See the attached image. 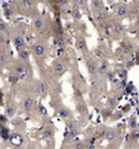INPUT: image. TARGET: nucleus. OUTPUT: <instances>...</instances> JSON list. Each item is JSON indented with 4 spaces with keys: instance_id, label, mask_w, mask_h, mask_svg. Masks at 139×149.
<instances>
[{
    "instance_id": "obj_1",
    "label": "nucleus",
    "mask_w": 139,
    "mask_h": 149,
    "mask_svg": "<svg viewBox=\"0 0 139 149\" xmlns=\"http://www.w3.org/2000/svg\"><path fill=\"white\" fill-rule=\"evenodd\" d=\"M48 52V47L43 42H36L33 44V54L37 61H44Z\"/></svg>"
},
{
    "instance_id": "obj_2",
    "label": "nucleus",
    "mask_w": 139,
    "mask_h": 149,
    "mask_svg": "<svg viewBox=\"0 0 139 149\" xmlns=\"http://www.w3.org/2000/svg\"><path fill=\"white\" fill-rule=\"evenodd\" d=\"M14 71L19 78H26L27 76L30 74V70L28 69L27 65H25V63L23 64H16L14 68Z\"/></svg>"
},
{
    "instance_id": "obj_3",
    "label": "nucleus",
    "mask_w": 139,
    "mask_h": 149,
    "mask_svg": "<svg viewBox=\"0 0 139 149\" xmlns=\"http://www.w3.org/2000/svg\"><path fill=\"white\" fill-rule=\"evenodd\" d=\"M53 65H54V66H53L54 73H55L57 77H61V76L65 72V70H67L65 64H64L61 59H56V61L54 62V64H53Z\"/></svg>"
},
{
    "instance_id": "obj_4",
    "label": "nucleus",
    "mask_w": 139,
    "mask_h": 149,
    "mask_svg": "<svg viewBox=\"0 0 139 149\" xmlns=\"http://www.w3.org/2000/svg\"><path fill=\"white\" fill-rule=\"evenodd\" d=\"M12 41H13V43H14V45H15V48H16L18 51H20V50H22L25 48L26 42H25V38H23V36L21 34H14V35H12Z\"/></svg>"
},
{
    "instance_id": "obj_5",
    "label": "nucleus",
    "mask_w": 139,
    "mask_h": 149,
    "mask_svg": "<svg viewBox=\"0 0 139 149\" xmlns=\"http://www.w3.org/2000/svg\"><path fill=\"white\" fill-rule=\"evenodd\" d=\"M114 12H116V14L118 16L124 17L130 13V7L127 5H125V3H118L116 6V8H114Z\"/></svg>"
},
{
    "instance_id": "obj_6",
    "label": "nucleus",
    "mask_w": 139,
    "mask_h": 149,
    "mask_svg": "<svg viewBox=\"0 0 139 149\" xmlns=\"http://www.w3.org/2000/svg\"><path fill=\"white\" fill-rule=\"evenodd\" d=\"M54 134H55V128L53 126H47L43 129V132L41 134V137L43 140H50V139L54 137Z\"/></svg>"
},
{
    "instance_id": "obj_7",
    "label": "nucleus",
    "mask_w": 139,
    "mask_h": 149,
    "mask_svg": "<svg viewBox=\"0 0 139 149\" xmlns=\"http://www.w3.org/2000/svg\"><path fill=\"white\" fill-rule=\"evenodd\" d=\"M76 111L82 115V116H86L88 115V106L83 100H78L76 102Z\"/></svg>"
},
{
    "instance_id": "obj_8",
    "label": "nucleus",
    "mask_w": 139,
    "mask_h": 149,
    "mask_svg": "<svg viewBox=\"0 0 139 149\" xmlns=\"http://www.w3.org/2000/svg\"><path fill=\"white\" fill-rule=\"evenodd\" d=\"M117 132L112 128H107L105 134H104V140L107 141V142H114L117 140Z\"/></svg>"
},
{
    "instance_id": "obj_9",
    "label": "nucleus",
    "mask_w": 139,
    "mask_h": 149,
    "mask_svg": "<svg viewBox=\"0 0 139 149\" xmlns=\"http://www.w3.org/2000/svg\"><path fill=\"white\" fill-rule=\"evenodd\" d=\"M95 19H96V21H97L98 23H103V24L106 23V22H107V19H109L107 12H106L105 9H103V10L96 13V14H95Z\"/></svg>"
},
{
    "instance_id": "obj_10",
    "label": "nucleus",
    "mask_w": 139,
    "mask_h": 149,
    "mask_svg": "<svg viewBox=\"0 0 139 149\" xmlns=\"http://www.w3.org/2000/svg\"><path fill=\"white\" fill-rule=\"evenodd\" d=\"M35 90L41 97H44L47 94V92H48V86H47V84L44 81H37L36 85H35Z\"/></svg>"
},
{
    "instance_id": "obj_11",
    "label": "nucleus",
    "mask_w": 139,
    "mask_h": 149,
    "mask_svg": "<svg viewBox=\"0 0 139 149\" xmlns=\"http://www.w3.org/2000/svg\"><path fill=\"white\" fill-rule=\"evenodd\" d=\"M90 5H91L92 12H93L95 14L104 9V2H103L102 0H92V1L90 2Z\"/></svg>"
},
{
    "instance_id": "obj_12",
    "label": "nucleus",
    "mask_w": 139,
    "mask_h": 149,
    "mask_svg": "<svg viewBox=\"0 0 139 149\" xmlns=\"http://www.w3.org/2000/svg\"><path fill=\"white\" fill-rule=\"evenodd\" d=\"M57 112H58V115L62 118V119H69L70 116H72V114H71V111L68 108V107H65V106H60L58 107V109H57Z\"/></svg>"
},
{
    "instance_id": "obj_13",
    "label": "nucleus",
    "mask_w": 139,
    "mask_h": 149,
    "mask_svg": "<svg viewBox=\"0 0 139 149\" xmlns=\"http://www.w3.org/2000/svg\"><path fill=\"white\" fill-rule=\"evenodd\" d=\"M86 68H88V71L90 72V74L98 73V63H95L93 59L86 61Z\"/></svg>"
},
{
    "instance_id": "obj_14",
    "label": "nucleus",
    "mask_w": 139,
    "mask_h": 149,
    "mask_svg": "<svg viewBox=\"0 0 139 149\" xmlns=\"http://www.w3.org/2000/svg\"><path fill=\"white\" fill-rule=\"evenodd\" d=\"M76 48L78 51H85L86 50V42L83 36H77L76 38Z\"/></svg>"
},
{
    "instance_id": "obj_15",
    "label": "nucleus",
    "mask_w": 139,
    "mask_h": 149,
    "mask_svg": "<svg viewBox=\"0 0 139 149\" xmlns=\"http://www.w3.org/2000/svg\"><path fill=\"white\" fill-rule=\"evenodd\" d=\"M109 69V61L105 58H102L98 62V73H104Z\"/></svg>"
},
{
    "instance_id": "obj_16",
    "label": "nucleus",
    "mask_w": 139,
    "mask_h": 149,
    "mask_svg": "<svg viewBox=\"0 0 139 149\" xmlns=\"http://www.w3.org/2000/svg\"><path fill=\"white\" fill-rule=\"evenodd\" d=\"M43 24H44V22H43V17L42 16H35L33 19V27L36 30H41L43 28Z\"/></svg>"
},
{
    "instance_id": "obj_17",
    "label": "nucleus",
    "mask_w": 139,
    "mask_h": 149,
    "mask_svg": "<svg viewBox=\"0 0 139 149\" xmlns=\"http://www.w3.org/2000/svg\"><path fill=\"white\" fill-rule=\"evenodd\" d=\"M29 56H30V52H29V50H28L27 48H23L22 50L19 51V58H20V61H22L23 63H25V62H28Z\"/></svg>"
},
{
    "instance_id": "obj_18",
    "label": "nucleus",
    "mask_w": 139,
    "mask_h": 149,
    "mask_svg": "<svg viewBox=\"0 0 139 149\" xmlns=\"http://www.w3.org/2000/svg\"><path fill=\"white\" fill-rule=\"evenodd\" d=\"M106 104H107V107H109V108H113V107H116L117 104H118V98H117L116 95H112V94H111V95L107 97Z\"/></svg>"
},
{
    "instance_id": "obj_19",
    "label": "nucleus",
    "mask_w": 139,
    "mask_h": 149,
    "mask_svg": "<svg viewBox=\"0 0 139 149\" xmlns=\"http://www.w3.org/2000/svg\"><path fill=\"white\" fill-rule=\"evenodd\" d=\"M34 104H35V101L32 98H25L23 101H22V106H23L25 109H32Z\"/></svg>"
},
{
    "instance_id": "obj_20",
    "label": "nucleus",
    "mask_w": 139,
    "mask_h": 149,
    "mask_svg": "<svg viewBox=\"0 0 139 149\" xmlns=\"http://www.w3.org/2000/svg\"><path fill=\"white\" fill-rule=\"evenodd\" d=\"M133 50H134V44H133V43L127 42V43L123 44V52H124L125 55H130Z\"/></svg>"
},
{
    "instance_id": "obj_21",
    "label": "nucleus",
    "mask_w": 139,
    "mask_h": 149,
    "mask_svg": "<svg viewBox=\"0 0 139 149\" xmlns=\"http://www.w3.org/2000/svg\"><path fill=\"white\" fill-rule=\"evenodd\" d=\"M124 30V28H123V26L120 24V23H118V22H116V23H113V33L114 34H121V31Z\"/></svg>"
},
{
    "instance_id": "obj_22",
    "label": "nucleus",
    "mask_w": 139,
    "mask_h": 149,
    "mask_svg": "<svg viewBox=\"0 0 139 149\" xmlns=\"http://www.w3.org/2000/svg\"><path fill=\"white\" fill-rule=\"evenodd\" d=\"M5 114L7 115V116H13L14 114H15V108L13 107V106H6V108H5Z\"/></svg>"
},
{
    "instance_id": "obj_23",
    "label": "nucleus",
    "mask_w": 139,
    "mask_h": 149,
    "mask_svg": "<svg viewBox=\"0 0 139 149\" xmlns=\"http://www.w3.org/2000/svg\"><path fill=\"white\" fill-rule=\"evenodd\" d=\"M72 15H74V19H75V20H79V19H81V16H82V14H81V12H79V9H78V8L74 9Z\"/></svg>"
},
{
    "instance_id": "obj_24",
    "label": "nucleus",
    "mask_w": 139,
    "mask_h": 149,
    "mask_svg": "<svg viewBox=\"0 0 139 149\" xmlns=\"http://www.w3.org/2000/svg\"><path fill=\"white\" fill-rule=\"evenodd\" d=\"M102 115H103L105 119H106L107 116H110V115H111V108H109V107H107V108H104V109L102 111Z\"/></svg>"
},
{
    "instance_id": "obj_25",
    "label": "nucleus",
    "mask_w": 139,
    "mask_h": 149,
    "mask_svg": "<svg viewBox=\"0 0 139 149\" xmlns=\"http://www.w3.org/2000/svg\"><path fill=\"white\" fill-rule=\"evenodd\" d=\"M39 111H40V113H41L42 115H47V111H46V108H44L42 105L39 106Z\"/></svg>"
},
{
    "instance_id": "obj_26",
    "label": "nucleus",
    "mask_w": 139,
    "mask_h": 149,
    "mask_svg": "<svg viewBox=\"0 0 139 149\" xmlns=\"http://www.w3.org/2000/svg\"><path fill=\"white\" fill-rule=\"evenodd\" d=\"M74 3H75V5H77V6H83V5H85V1L81 0V1H75Z\"/></svg>"
},
{
    "instance_id": "obj_27",
    "label": "nucleus",
    "mask_w": 139,
    "mask_h": 149,
    "mask_svg": "<svg viewBox=\"0 0 139 149\" xmlns=\"http://www.w3.org/2000/svg\"><path fill=\"white\" fill-rule=\"evenodd\" d=\"M27 149H40V148L37 146H35V144H30V146L27 147Z\"/></svg>"
},
{
    "instance_id": "obj_28",
    "label": "nucleus",
    "mask_w": 139,
    "mask_h": 149,
    "mask_svg": "<svg viewBox=\"0 0 139 149\" xmlns=\"http://www.w3.org/2000/svg\"><path fill=\"white\" fill-rule=\"evenodd\" d=\"M137 27H138V29H139V16L137 17Z\"/></svg>"
},
{
    "instance_id": "obj_29",
    "label": "nucleus",
    "mask_w": 139,
    "mask_h": 149,
    "mask_svg": "<svg viewBox=\"0 0 139 149\" xmlns=\"http://www.w3.org/2000/svg\"><path fill=\"white\" fill-rule=\"evenodd\" d=\"M47 149H50V148H47Z\"/></svg>"
},
{
    "instance_id": "obj_30",
    "label": "nucleus",
    "mask_w": 139,
    "mask_h": 149,
    "mask_svg": "<svg viewBox=\"0 0 139 149\" xmlns=\"http://www.w3.org/2000/svg\"><path fill=\"white\" fill-rule=\"evenodd\" d=\"M107 149H109V148H107Z\"/></svg>"
}]
</instances>
